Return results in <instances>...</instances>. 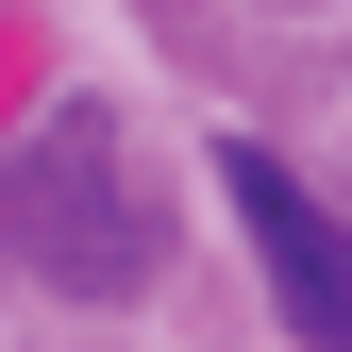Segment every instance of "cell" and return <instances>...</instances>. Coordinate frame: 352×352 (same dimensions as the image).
Wrapping results in <instances>:
<instances>
[{
    "mask_svg": "<svg viewBox=\"0 0 352 352\" xmlns=\"http://www.w3.org/2000/svg\"><path fill=\"white\" fill-rule=\"evenodd\" d=\"M0 218H17V252H34L67 302H135V285L168 269V218H151V185H135V135H118L101 101H51V118L17 135Z\"/></svg>",
    "mask_w": 352,
    "mask_h": 352,
    "instance_id": "1",
    "label": "cell"
},
{
    "mask_svg": "<svg viewBox=\"0 0 352 352\" xmlns=\"http://www.w3.org/2000/svg\"><path fill=\"white\" fill-rule=\"evenodd\" d=\"M218 185H235V235H252V269H269V302L319 352H352V218L302 185V168H269V151H218Z\"/></svg>",
    "mask_w": 352,
    "mask_h": 352,
    "instance_id": "2",
    "label": "cell"
}]
</instances>
